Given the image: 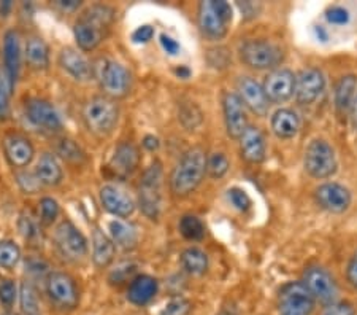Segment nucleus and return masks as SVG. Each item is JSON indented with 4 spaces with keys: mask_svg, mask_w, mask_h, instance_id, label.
I'll return each instance as SVG.
<instances>
[{
    "mask_svg": "<svg viewBox=\"0 0 357 315\" xmlns=\"http://www.w3.org/2000/svg\"><path fill=\"white\" fill-rule=\"evenodd\" d=\"M86 128L97 137H107L113 133L119 119L118 104L108 96H96L86 102L83 108Z\"/></svg>",
    "mask_w": 357,
    "mask_h": 315,
    "instance_id": "2",
    "label": "nucleus"
},
{
    "mask_svg": "<svg viewBox=\"0 0 357 315\" xmlns=\"http://www.w3.org/2000/svg\"><path fill=\"white\" fill-rule=\"evenodd\" d=\"M20 302L22 315H40L38 296L31 282H22L20 290Z\"/></svg>",
    "mask_w": 357,
    "mask_h": 315,
    "instance_id": "33",
    "label": "nucleus"
},
{
    "mask_svg": "<svg viewBox=\"0 0 357 315\" xmlns=\"http://www.w3.org/2000/svg\"><path fill=\"white\" fill-rule=\"evenodd\" d=\"M356 89H357L356 75H344L338 80V83L335 86V107L342 115L351 112V107H353V102L357 94Z\"/></svg>",
    "mask_w": 357,
    "mask_h": 315,
    "instance_id": "29",
    "label": "nucleus"
},
{
    "mask_svg": "<svg viewBox=\"0 0 357 315\" xmlns=\"http://www.w3.org/2000/svg\"><path fill=\"white\" fill-rule=\"evenodd\" d=\"M26 59L29 66L36 71H45L50 64V51L40 37H32L26 45Z\"/></svg>",
    "mask_w": 357,
    "mask_h": 315,
    "instance_id": "31",
    "label": "nucleus"
},
{
    "mask_svg": "<svg viewBox=\"0 0 357 315\" xmlns=\"http://www.w3.org/2000/svg\"><path fill=\"white\" fill-rule=\"evenodd\" d=\"M21 37L16 31H8L3 37V61L5 73L10 82L11 89L15 88L21 72Z\"/></svg>",
    "mask_w": 357,
    "mask_h": 315,
    "instance_id": "18",
    "label": "nucleus"
},
{
    "mask_svg": "<svg viewBox=\"0 0 357 315\" xmlns=\"http://www.w3.org/2000/svg\"><path fill=\"white\" fill-rule=\"evenodd\" d=\"M110 234L113 242L124 250H132L138 242L135 226L124 220H113L110 223Z\"/></svg>",
    "mask_w": 357,
    "mask_h": 315,
    "instance_id": "30",
    "label": "nucleus"
},
{
    "mask_svg": "<svg viewBox=\"0 0 357 315\" xmlns=\"http://www.w3.org/2000/svg\"><path fill=\"white\" fill-rule=\"evenodd\" d=\"M176 75L180 77V78H188L189 75H191V71H189L188 67H180V68H176Z\"/></svg>",
    "mask_w": 357,
    "mask_h": 315,
    "instance_id": "58",
    "label": "nucleus"
},
{
    "mask_svg": "<svg viewBox=\"0 0 357 315\" xmlns=\"http://www.w3.org/2000/svg\"><path fill=\"white\" fill-rule=\"evenodd\" d=\"M16 296H18V291H16V285L15 282H11V280H3L2 284H0V302L5 307H11L13 305Z\"/></svg>",
    "mask_w": 357,
    "mask_h": 315,
    "instance_id": "44",
    "label": "nucleus"
},
{
    "mask_svg": "<svg viewBox=\"0 0 357 315\" xmlns=\"http://www.w3.org/2000/svg\"><path fill=\"white\" fill-rule=\"evenodd\" d=\"M211 5L218 13V16H220V18L226 22V24H229V22L232 21L234 11H232V7H230V3L224 2V0H215V2H211Z\"/></svg>",
    "mask_w": 357,
    "mask_h": 315,
    "instance_id": "49",
    "label": "nucleus"
},
{
    "mask_svg": "<svg viewBox=\"0 0 357 315\" xmlns=\"http://www.w3.org/2000/svg\"><path fill=\"white\" fill-rule=\"evenodd\" d=\"M303 285L307 286L310 293L314 298V301L321 302V305H332L335 302V298L338 295V288L329 272L321 266H310L307 271L303 272Z\"/></svg>",
    "mask_w": 357,
    "mask_h": 315,
    "instance_id": "8",
    "label": "nucleus"
},
{
    "mask_svg": "<svg viewBox=\"0 0 357 315\" xmlns=\"http://www.w3.org/2000/svg\"><path fill=\"white\" fill-rule=\"evenodd\" d=\"M314 32H316V37H318L321 42H326V40H327V32L324 31V27L316 26L314 27Z\"/></svg>",
    "mask_w": 357,
    "mask_h": 315,
    "instance_id": "57",
    "label": "nucleus"
},
{
    "mask_svg": "<svg viewBox=\"0 0 357 315\" xmlns=\"http://www.w3.org/2000/svg\"><path fill=\"white\" fill-rule=\"evenodd\" d=\"M36 175L42 185H46V186L59 185L62 180V168L54 154L43 153L42 156H40L36 168Z\"/></svg>",
    "mask_w": 357,
    "mask_h": 315,
    "instance_id": "28",
    "label": "nucleus"
},
{
    "mask_svg": "<svg viewBox=\"0 0 357 315\" xmlns=\"http://www.w3.org/2000/svg\"><path fill=\"white\" fill-rule=\"evenodd\" d=\"M227 193L230 203H232L238 210L246 212L251 207V198L248 196V193L241 190V188H230Z\"/></svg>",
    "mask_w": 357,
    "mask_h": 315,
    "instance_id": "43",
    "label": "nucleus"
},
{
    "mask_svg": "<svg viewBox=\"0 0 357 315\" xmlns=\"http://www.w3.org/2000/svg\"><path fill=\"white\" fill-rule=\"evenodd\" d=\"M3 150L10 164L15 166V168H26V166L31 164L33 154H36L31 140L20 134H10L5 137Z\"/></svg>",
    "mask_w": 357,
    "mask_h": 315,
    "instance_id": "21",
    "label": "nucleus"
},
{
    "mask_svg": "<svg viewBox=\"0 0 357 315\" xmlns=\"http://www.w3.org/2000/svg\"><path fill=\"white\" fill-rule=\"evenodd\" d=\"M138 164H140V153L130 142L119 143L110 159V169L118 179H128L137 170Z\"/></svg>",
    "mask_w": 357,
    "mask_h": 315,
    "instance_id": "17",
    "label": "nucleus"
},
{
    "mask_svg": "<svg viewBox=\"0 0 357 315\" xmlns=\"http://www.w3.org/2000/svg\"><path fill=\"white\" fill-rule=\"evenodd\" d=\"M18 183L20 186L24 190L26 193L32 194L37 191V188L42 185V183L38 182L37 175L36 174H29V172H21V174H18Z\"/></svg>",
    "mask_w": 357,
    "mask_h": 315,
    "instance_id": "46",
    "label": "nucleus"
},
{
    "mask_svg": "<svg viewBox=\"0 0 357 315\" xmlns=\"http://www.w3.org/2000/svg\"><path fill=\"white\" fill-rule=\"evenodd\" d=\"M180 233L188 240H202L205 237V226L194 215H184L180 221Z\"/></svg>",
    "mask_w": 357,
    "mask_h": 315,
    "instance_id": "34",
    "label": "nucleus"
},
{
    "mask_svg": "<svg viewBox=\"0 0 357 315\" xmlns=\"http://www.w3.org/2000/svg\"><path fill=\"white\" fill-rule=\"evenodd\" d=\"M143 147H145L146 150H149V152L158 150V148H159V139H158V137H154V135H146L145 139H143Z\"/></svg>",
    "mask_w": 357,
    "mask_h": 315,
    "instance_id": "55",
    "label": "nucleus"
},
{
    "mask_svg": "<svg viewBox=\"0 0 357 315\" xmlns=\"http://www.w3.org/2000/svg\"><path fill=\"white\" fill-rule=\"evenodd\" d=\"M18 228H20V233L21 236L24 237L26 240H36L38 239V225L37 221L32 219L29 214H21L20 217V221H18Z\"/></svg>",
    "mask_w": 357,
    "mask_h": 315,
    "instance_id": "41",
    "label": "nucleus"
},
{
    "mask_svg": "<svg viewBox=\"0 0 357 315\" xmlns=\"http://www.w3.org/2000/svg\"><path fill=\"white\" fill-rule=\"evenodd\" d=\"M347 277H348V282L357 290V250L353 255V258L349 260V265L347 269Z\"/></svg>",
    "mask_w": 357,
    "mask_h": 315,
    "instance_id": "52",
    "label": "nucleus"
},
{
    "mask_svg": "<svg viewBox=\"0 0 357 315\" xmlns=\"http://www.w3.org/2000/svg\"><path fill=\"white\" fill-rule=\"evenodd\" d=\"M11 86L7 73L0 71V119H7L10 115V93Z\"/></svg>",
    "mask_w": 357,
    "mask_h": 315,
    "instance_id": "40",
    "label": "nucleus"
},
{
    "mask_svg": "<svg viewBox=\"0 0 357 315\" xmlns=\"http://www.w3.org/2000/svg\"><path fill=\"white\" fill-rule=\"evenodd\" d=\"M220 315H237L234 311H222Z\"/></svg>",
    "mask_w": 357,
    "mask_h": 315,
    "instance_id": "60",
    "label": "nucleus"
},
{
    "mask_svg": "<svg viewBox=\"0 0 357 315\" xmlns=\"http://www.w3.org/2000/svg\"><path fill=\"white\" fill-rule=\"evenodd\" d=\"M57 152H59L62 158L67 159V161H70V163H82L84 159V153L82 148H79L77 143L70 139L61 140L59 147H57Z\"/></svg>",
    "mask_w": 357,
    "mask_h": 315,
    "instance_id": "39",
    "label": "nucleus"
},
{
    "mask_svg": "<svg viewBox=\"0 0 357 315\" xmlns=\"http://www.w3.org/2000/svg\"><path fill=\"white\" fill-rule=\"evenodd\" d=\"M264 91L273 104L289 101L296 94V75L289 68H278L273 71L264 82Z\"/></svg>",
    "mask_w": 357,
    "mask_h": 315,
    "instance_id": "13",
    "label": "nucleus"
},
{
    "mask_svg": "<svg viewBox=\"0 0 357 315\" xmlns=\"http://www.w3.org/2000/svg\"><path fill=\"white\" fill-rule=\"evenodd\" d=\"M238 97L252 113L257 117H266L268 113L270 101L264 91V86L259 85L256 80L243 77L238 82Z\"/></svg>",
    "mask_w": 357,
    "mask_h": 315,
    "instance_id": "16",
    "label": "nucleus"
},
{
    "mask_svg": "<svg viewBox=\"0 0 357 315\" xmlns=\"http://www.w3.org/2000/svg\"><path fill=\"white\" fill-rule=\"evenodd\" d=\"M224 119H226V129L229 137L240 139L248 129V118L245 113V105L238 94L227 93L222 101Z\"/></svg>",
    "mask_w": 357,
    "mask_h": 315,
    "instance_id": "15",
    "label": "nucleus"
},
{
    "mask_svg": "<svg viewBox=\"0 0 357 315\" xmlns=\"http://www.w3.org/2000/svg\"><path fill=\"white\" fill-rule=\"evenodd\" d=\"M238 8L245 15V18H255V16H257V11L261 10L259 5H255L252 2H238Z\"/></svg>",
    "mask_w": 357,
    "mask_h": 315,
    "instance_id": "53",
    "label": "nucleus"
},
{
    "mask_svg": "<svg viewBox=\"0 0 357 315\" xmlns=\"http://www.w3.org/2000/svg\"><path fill=\"white\" fill-rule=\"evenodd\" d=\"M314 305V298L303 282H289L280 291V315H310Z\"/></svg>",
    "mask_w": 357,
    "mask_h": 315,
    "instance_id": "7",
    "label": "nucleus"
},
{
    "mask_svg": "<svg viewBox=\"0 0 357 315\" xmlns=\"http://www.w3.org/2000/svg\"><path fill=\"white\" fill-rule=\"evenodd\" d=\"M107 29L97 26L96 22L89 21L82 16L73 26V36L77 40L78 47L84 51L96 50L102 43V40L107 36Z\"/></svg>",
    "mask_w": 357,
    "mask_h": 315,
    "instance_id": "23",
    "label": "nucleus"
},
{
    "mask_svg": "<svg viewBox=\"0 0 357 315\" xmlns=\"http://www.w3.org/2000/svg\"><path fill=\"white\" fill-rule=\"evenodd\" d=\"M100 203L114 217H130L135 210V203L128 193L119 190L118 186L107 185L100 190Z\"/></svg>",
    "mask_w": 357,
    "mask_h": 315,
    "instance_id": "19",
    "label": "nucleus"
},
{
    "mask_svg": "<svg viewBox=\"0 0 357 315\" xmlns=\"http://www.w3.org/2000/svg\"><path fill=\"white\" fill-rule=\"evenodd\" d=\"M206 159L205 152L199 147L183 154L170 175V188L175 196H188L200 185L206 172Z\"/></svg>",
    "mask_w": 357,
    "mask_h": 315,
    "instance_id": "1",
    "label": "nucleus"
},
{
    "mask_svg": "<svg viewBox=\"0 0 357 315\" xmlns=\"http://www.w3.org/2000/svg\"><path fill=\"white\" fill-rule=\"evenodd\" d=\"M314 199L321 209L331 214H343L351 205V193L347 186L340 183H322L316 188Z\"/></svg>",
    "mask_w": 357,
    "mask_h": 315,
    "instance_id": "12",
    "label": "nucleus"
},
{
    "mask_svg": "<svg viewBox=\"0 0 357 315\" xmlns=\"http://www.w3.org/2000/svg\"><path fill=\"white\" fill-rule=\"evenodd\" d=\"M160 45H162V48H164L165 53H169L170 56L180 54V51H181L180 43H178L175 38L165 36V34H162V36H160Z\"/></svg>",
    "mask_w": 357,
    "mask_h": 315,
    "instance_id": "51",
    "label": "nucleus"
},
{
    "mask_svg": "<svg viewBox=\"0 0 357 315\" xmlns=\"http://www.w3.org/2000/svg\"><path fill=\"white\" fill-rule=\"evenodd\" d=\"M178 115H180V117H178V118H180L181 124L186 129H189V131L195 129L202 123V112L194 104H191V102L181 104L180 112H178Z\"/></svg>",
    "mask_w": 357,
    "mask_h": 315,
    "instance_id": "36",
    "label": "nucleus"
},
{
    "mask_svg": "<svg viewBox=\"0 0 357 315\" xmlns=\"http://www.w3.org/2000/svg\"><path fill=\"white\" fill-rule=\"evenodd\" d=\"M326 18L331 22V24H335V26L347 24V22L349 21V11L342 8V7H332L327 10Z\"/></svg>",
    "mask_w": 357,
    "mask_h": 315,
    "instance_id": "47",
    "label": "nucleus"
},
{
    "mask_svg": "<svg viewBox=\"0 0 357 315\" xmlns=\"http://www.w3.org/2000/svg\"><path fill=\"white\" fill-rule=\"evenodd\" d=\"M354 307L349 302H332L322 309L321 315H354Z\"/></svg>",
    "mask_w": 357,
    "mask_h": 315,
    "instance_id": "45",
    "label": "nucleus"
},
{
    "mask_svg": "<svg viewBox=\"0 0 357 315\" xmlns=\"http://www.w3.org/2000/svg\"><path fill=\"white\" fill-rule=\"evenodd\" d=\"M100 86L112 99L124 97L130 88V75L128 68L116 61H105L100 68Z\"/></svg>",
    "mask_w": 357,
    "mask_h": 315,
    "instance_id": "10",
    "label": "nucleus"
},
{
    "mask_svg": "<svg viewBox=\"0 0 357 315\" xmlns=\"http://www.w3.org/2000/svg\"><path fill=\"white\" fill-rule=\"evenodd\" d=\"M57 215H59V204L53 198H43L40 200V221H42V225H53Z\"/></svg>",
    "mask_w": 357,
    "mask_h": 315,
    "instance_id": "38",
    "label": "nucleus"
},
{
    "mask_svg": "<svg viewBox=\"0 0 357 315\" xmlns=\"http://www.w3.org/2000/svg\"><path fill=\"white\" fill-rule=\"evenodd\" d=\"M181 265L192 276H202L208 269V256L200 249H186L181 255Z\"/></svg>",
    "mask_w": 357,
    "mask_h": 315,
    "instance_id": "32",
    "label": "nucleus"
},
{
    "mask_svg": "<svg viewBox=\"0 0 357 315\" xmlns=\"http://www.w3.org/2000/svg\"><path fill=\"white\" fill-rule=\"evenodd\" d=\"M135 269H137L135 265H123V266H119L116 271L112 272L110 282L112 284H123V282H126V280H128V277H130L132 274L135 272Z\"/></svg>",
    "mask_w": 357,
    "mask_h": 315,
    "instance_id": "48",
    "label": "nucleus"
},
{
    "mask_svg": "<svg viewBox=\"0 0 357 315\" xmlns=\"http://www.w3.org/2000/svg\"><path fill=\"white\" fill-rule=\"evenodd\" d=\"M326 78L319 68L310 67L296 77V99L301 105H312L324 93Z\"/></svg>",
    "mask_w": 357,
    "mask_h": 315,
    "instance_id": "11",
    "label": "nucleus"
},
{
    "mask_svg": "<svg viewBox=\"0 0 357 315\" xmlns=\"http://www.w3.org/2000/svg\"><path fill=\"white\" fill-rule=\"evenodd\" d=\"M160 191H162V166L159 161H154L143 174L140 191H138L140 209L151 220H156L160 214V204H162Z\"/></svg>",
    "mask_w": 357,
    "mask_h": 315,
    "instance_id": "3",
    "label": "nucleus"
},
{
    "mask_svg": "<svg viewBox=\"0 0 357 315\" xmlns=\"http://www.w3.org/2000/svg\"><path fill=\"white\" fill-rule=\"evenodd\" d=\"M54 242L61 255L68 261H82L88 255V240L72 221L64 220L54 231Z\"/></svg>",
    "mask_w": 357,
    "mask_h": 315,
    "instance_id": "6",
    "label": "nucleus"
},
{
    "mask_svg": "<svg viewBox=\"0 0 357 315\" xmlns=\"http://www.w3.org/2000/svg\"><path fill=\"white\" fill-rule=\"evenodd\" d=\"M189 311H191V302L184 300L181 296H178V298H172V300L164 306V309L160 311L159 315H188Z\"/></svg>",
    "mask_w": 357,
    "mask_h": 315,
    "instance_id": "42",
    "label": "nucleus"
},
{
    "mask_svg": "<svg viewBox=\"0 0 357 315\" xmlns=\"http://www.w3.org/2000/svg\"><path fill=\"white\" fill-rule=\"evenodd\" d=\"M158 280L151 276H137L130 280L128 288V300L132 305L145 306L158 295Z\"/></svg>",
    "mask_w": 357,
    "mask_h": 315,
    "instance_id": "24",
    "label": "nucleus"
},
{
    "mask_svg": "<svg viewBox=\"0 0 357 315\" xmlns=\"http://www.w3.org/2000/svg\"><path fill=\"white\" fill-rule=\"evenodd\" d=\"M26 268L29 272H33V274H40V272H45L48 266L45 265V263L38 261V260H31L29 263H26Z\"/></svg>",
    "mask_w": 357,
    "mask_h": 315,
    "instance_id": "54",
    "label": "nucleus"
},
{
    "mask_svg": "<svg viewBox=\"0 0 357 315\" xmlns=\"http://www.w3.org/2000/svg\"><path fill=\"white\" fill-rule=\"evenodd\" d=\"M46 293L56 306L62 309H75L79 295L75 280L64 272H51L46 279Z\"/></svg>",
    "mask_w": 357,
    "mask_h": 315,
    "instance_id": "9",
    "label": "nucleus"
},
{
    "mask_svg": "<svg viewBox=\"0 0 357 315\" xmlns=\"http://www.w3.org/2000/svg\"><path fill=\"white\" fill-rule=\"evenodd\" d=\"M229 168V159L226 158V154L222 153H213L211 156L206 159V172H208L213 179H221V177L227 174Z\"/></svg>",
    "mask_w": 357,
    "mask_h": 315,
    "instance_id": "37",
    "label": "nucleus"
},
{
    "mask_svg": "<svg viewBox=\"0 0 357 315\" xmlns=\"http://www.w3.org/2000/svg\"><path fill=\"white\" fill-rule=\"evenodd\" d=\"M240 153L245 161L251 164H259L266 159L267 145L261 129L255 126H248V129L240 137Z\"/></svg>",
    "mask_w": 357,
    "mask_h": 315,
    "instance_id": "20",
    "label": "nucleus"
},
{
    "mask_svg": "<svg viewBox=\"0 0 357 315\" xmlns=\"http://www.w3.org/2000/svg\"><path fill=\"white\" fill-rule=\"evenodd\" d=\"M305 170L313 179L324 180L329 179L337 172V156L333 148L326 140L314 139L305 150L303 158Z\"/></svg>",
    "mask_w": 357,
    "mask_h": 315,
    "instance_id": "4",
    "label": "nucleus"
},
{
    "mask_svg": "<svg viewBox=\"0 0 357 315\" xmlns=\"http://www.w3.org/2000/svg\"><path fill=\"white\" fill-rule=\"evenodd\" d=\"M199 26L206 37L220 40L227 34V24L213 8L211 2H202L199 7Z\"/></svg>",
    "mask_w": 357,
    "mask_h": 315,
    "instance_id": "25",
    "label": "nucleus"
},
{
    "mask_svg": "<svg viewBox=\"0 0 357 315\" xmlns=\"http://www.w3.org/2000/svg\"><path fill=\"white\" fill-rule=\"evenodd\" d=\"M21 260V250L11 240H0V266L13 269Z\"/></svg>",
    "mask_w": 357,
    "mask_h": 315,
    "instance_id": "35",
    "label": "nucleus"
},
{
    "mask_svg": "<svg viewBox=\"0 0 357 315\" xmlns=\"http://www.w3.org/2000/svg\"><path fill=\"white\" fill-rule=\"evenodd\" d=\"M272 131L280 139H292L301 131V119L289 108H280L272 117Z\"/></svg>",
    "mask_w": 357,
    "mask_h": 315,
    "instance_id": "26",
    "label": "nucleus"
},
{
    "mask_svg": "<svg viewBox=\"0 0 357 315\" xmlns=\"http://www.w3.org/2000/svg\"><path fill=\"white\" fill-rule=\"evenodd\" d=\"M154 36V29L151 26H142L138 27L132 34V40H134L135 43H148L149 40L153 38Z\"/></svg>",
    "mask_w": 357,
    "mask_h": 315,
    "instance_id": "50",
    "label": "nucleus"
},
{
    "mask_svg": "<svg viewBox=\"0 0 357 315\" xmlns=\"http://www.w3.org/2000/svg\"><path fill=\"white\" fill-rule=\"evenodd\" d=\"M59 5L64 10H72V8H77L79 7V2H77V0H59Z\"/></svg>",
    "mask_w": 357,
    "mask_h": 315,
    "instance_id": "56",
    "label": "nucleus"
},
{
    "mask_svg": "<svg viewBox=\"0 0 357 315\" xmlns=\"http://www.w3.org/2000/svg\"><path fill=\"white\" fill-rule=\"evenodd\" d=\"M26 115L37 128L51 131V133L61 131L62 128V119L53 104L40 97H32L26 102Z\"/></svg>",
    "mask_w": 357,
    "mask_h": 315,
    "instance_id": "14",
    "label": "nucleus"
},
{
    "mask_svg": "<svg viewBox=\"0 0 357 315\" xmlns=\"http://www.w3.org/2000/svg\"><path fill=\"white\" fill-rule=\"evenodd\" d=\"M351 118H353V123L357 128V94H356V99L353 102V107H351Z\"/></svg>",
    "mask_w": 357,
    "mask_h": 315,
    "instance_id": "59",
    "label": "nucleus"
},
{
    "mask_svg": "<svg viewBox=\"0 0 357 315\" xmlns=\"http://www.w3.org/2000/svg\"><path fill=\"white\" fill-rule=\"evenodd\" d=\"M59 64L68 75L78 82H88L94 77V68L86 57L73 48H64L59 53Z\"/></svg>",
    "mask_w": 357,
    "mask_h": 315,
    "instance_id": "22",
    "label": "nucleus"
},
{
    "mask_svg": "<svg viewBox=\"0 0 357 315\" xmlns=\"http://www.w3.org/2000/svg\"><path fill=\"white\" fill-rule=\"evenodd\" d=\"M241 61L256 71L276 67L283 59V51L267 40H248L240 48Z\"/></svg>",
    "mask_w": 357,
    "mask_h": 315,
    "instance_id": "5",
    "label": "nucleus"
},
{
    "mask_svg": "<svg viewBox=\"0 0 357 315\" xmlns=\"http://www.w3.org/2000/svg\"><path fill=\"white\" fill-rule=\"evenodd\" d=\"M114 242L105 236L99 228L92 233V260L97 268H107L114 260Z\"/></svg>",
    "mask_w": 357,
    "mask_h": 315,
    "instance_id": "27",
    "label": "nucleus"
}]
</instances>
